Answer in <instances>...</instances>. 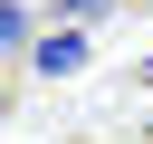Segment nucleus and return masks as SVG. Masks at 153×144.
Returning <instances> with one entry per match:
<instances>
[{"instance_id": "obj_2", "label": "nucleus", "mask_w": 153, "mask_h": 144, "mask_svg": "<svg viewBox=\"0 0 153 144\" xmlns=\"http://www.w3.org/2000/svg\"><path fill=\"white\" fill-rule=\"evenodd\" d=\"M29 38H38V0H0V67H10Z\"/></svg>"}, {"instance_id": "obj_5", "label": "nucleus", "mask_w": 153, "mask_h": 144, "mask_svg": "<svg viewBox=\"0 0 153 144\" xmlns=\"http://www.w3.org/2000/svg\"><path fill=\"white\" fill-rule=\"evenodd\" d=\"M0 115H10V86H0Z\"/></svg>"}, {"instance_id": "obj_3", "label": "nucleus", "mask_w": 153, "mask_h": 144, "mask_svg": "<svg viewBox=\"0 0 153 144\" xmlns=\"http://www.w3.org/2000/svg\"><path fill=\"white\" fill-rule=\"evenodd\" d=\"M48 10H57V19H67V29H96V19H115V10H124V0H48Z\"/></svg>"}, {"instance_id": "obj_1", "label": "nucleus", "mask_w": 153, "mask_h": 144, "mask_svg": "<svg viewBox=\"0 0 153 144\" xmlns=\"http://www.w3.org/2000/svg\"><path fill=\"white\" fill-rule=\"evenodd\" d=\"M19 58H29V77H76V67L96 58V38H86V29H57V38H29Z\"/></svg>"}, {"instance_id": "obj_4", "label": "nucleus", "mask_w": 153, "mask_h": 144, "mask_svg": "<svg viewBox=\"0 0 153 144\" xmlns=\"http://www.w3.org/2000/svg\"><path fill=\"white\" fill-rule=\"evenodd\" d=\"M134 77H143V86H153V58H143V67H134Z\"/></svg>"}]
</instances>
